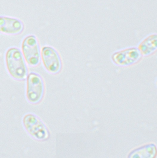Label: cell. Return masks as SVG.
<instances>
[{
	"label": "cell",
	"instance_id": "cell-1",
	"mask_svg": "<svg viewBox=\"0 0 157 158\" xmlns=\"http://www.w3.org/2000/svg\"><path fill=\"white\" fill-rule=\"evenodd\" d=\"M6 66L9 73L15 79L24 80L27 75V68L21 51L18 48H9L6 55Z\"/></svg>",
	"mask_w": 157,
	"mask_h": 158
},
{
	"label": "cell",
	"instance_id": "cell-2",
	"mask_svg": "<svg viewBox=\"0 0 157 158\" xmlns=\"http://www.w3.org/2000/svg\"><path fill=\"white\" fill-rule=\"evenodd\" d=\"M22 48L25 59L29 64L32 66L39 64L41 60L40 47L35 35H28L24 39Z\"/></svg>",
	"mask_w": 157,
	"mask_h": 158
},
{
	"label": "cell",
	"instance_id": "cell-3",
	"mask_svg": "<svg viewBox=\"0 0 157 158\" xmlns=\"http://www.w3.org/2000/svg\"><path fill=\"white\" fill-rule=\"evenodd\" d=\"M23 124L27 131L36 139L43 141L49 137V132L47 128L34 115H26L23 119Z\"/></svg>",
	"mask_w": 157,
	"mask_h": 158
},
{
	"label": "cell",
	"instance_id": "cell-4",
	"mask_svg": "<svg viewBox=\"0 0 157 158\" xmlns=\"http://www.w3.org/2000/svg\"><path fill=\"white\" fill-rule=\"evenodd\" d=\"M43 81L41 77L31 73L28 76L27 82V96L29 102L33 103L39 102L44 93Z\"/></svg>",
	"mask_w": 157,
	"mask_h": 158
},
{
	"label": "cell",
	"instance_id": "cell-5",
	"mask_svg": "<svg viewBox=\"0 0 157 158\" xmlns=\"http://www.w3.org/2000/svg\"><path fill=\"white\" fill-rule=\"evenodd\" d=\"M42 58L46 69L53 74L59 73L62 67L61 59L58 52L51 47L42 48Z\"/></svg>",
	"mask_w": 157,
	"mask_h": 158
},
{
	"label": "cell",
	"instance_id": "cell-6",
	"mask_svg": "<svg viewBox=\"0 0 157 158\" xmlns=\"http://www.w3.org/2000/svg\"><path fill=\"white\" fill-rule=\"evenodd\" d=\"M141 57L139 49L132 48L116 52L112 56V60L117 65L128 66L138 62Z\"/></svg>",
	"mask_w": 157,
	"mask_h": 158
},
{
	"label": "cell",
	"instance_id": "cell-7",
	"mask_svg": "<svg viewBox=\"0 0 157 158\" xmlns=\"http://www.w3.org/2000/svg\"><path fill=\"white\" fill-rule=\"evenodd\" d=\"M24 26L17 19L0 16V32L9 35L19 34L24 30Z\"/></svg>",
	"mask_w": 157,
	"mask_h": 158
},
{
	"label": "cell",
	"instance_id": "cell-8",
	"mask_svg": "<svg viewBox=\"0 0 157 158\" xmlns=\"http://www.w3.org/2000/svg\"><path fill=\"white\" fill-rule=\"evenodd\" d=\"M157 35L153 34L143 40L138 47L141 55L148 56L153 54L157 49Z\"/></svg>",
	"mask_w": 157,
	"mask_h": 158
},
{
	"label": "cell",
	"instance_id": "cell-9",
	"mask_svg": "<svg viewBox=\"0 0 157 158\" xmlns=\"http://www.w3.org/2000/svg\"><path fill=\"white\" fill-rule=\"evenodd\" d=\"M157 149L154 144L147 145L134 150L130 154L129 158H152L156 156Z\"/></svg>",
	"mask_w": 157,
	"mask_h": 158
}]
</instances>
